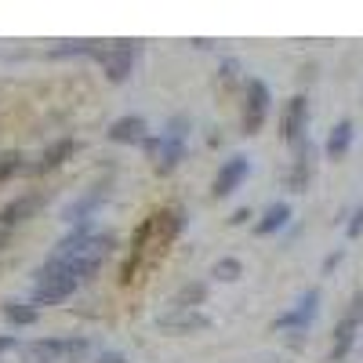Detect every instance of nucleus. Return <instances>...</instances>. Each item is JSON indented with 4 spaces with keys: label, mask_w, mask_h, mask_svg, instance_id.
<instances>
[{
    "label": "nucleus",
    "mask_w": 363,
    "mask_h": 363,
    "mask_svg": "<svg viewBox=\"0 0 363 363\" xmlns=\"http://www.w3.org/2000/svg\"><path fill=\"white\" fill-rule=\"evenodd\" d=\"M186 131H189V116H171L167 131L160 135V153L153 160L157 174H171L182 164V157H186Z\"/></svg>",
    "instance_id": "obj_1"
},
{
    "label": "nucleus",
    "mask_w": 363,
    "mask_h": 363,
    "mask_svg": "<svg viewBox=\"0 0 363 363\" xmlns=\"http://www.w3.org/2000/svg\"><path fill=\"white\" fill-rule=\"evenodd\" d=\"M91 342L87 338H40L33 345H26L29 363H58V359H80L87 356Z\"/></svg>",
    "instance_id": "obj_2"
},
{
    "label": "nucleus",
    "mask_w": 363,
    "mask_h": 363,
    "mask_svg": "<svg viewBox=\"0 0 363 363\" xmlns=\"http://www.w3.org/2000/svg\"><path fill=\"white\" fill-rule=\"evenodd\" d=\"M37 287H33V306H58V301H66L77 287H80V280H73V277H66V272H55V269H44L40 265V272H37Z\"/></svg>",
    "instance_id": "obj_3"
},
{
    "label": "nucleus",
    "mask_w": 363,
    "mask_h": 363,
    "mask_svg": "<svg viewBox=\"0 0 363 363\" xmlns=\"http://www.w3.org/2000/svg\"><path fill=\"white\" fill-rule=\"evenodd\" d=\"M316 316H320V291L309 287L287 313H280L277 320H272V330H306Z\"/></svg>",
    "instance_id": "obj_4"
},
{
    "label": "nucleus",
    "mask_w": 363,
    "mask_h": 363,
    "mask_svg": "<svg viewBox=\"0 0 363 363\" xmlns=\"http://www.w3.org/2000/svg\"><path fill=\"white\" fill-rule=\"evenodd\" d=\"M269 102H272V95H269L265 80L251 77L247 80V102H244V135H258L262 131L265 116H269Z\"/></svg>",
    "instance_id": "obj_5"
},
{
    "label": "nucleus",
    "mask_w": 363,
    "mask_h": 363,
    "mask_svg": "<svg viewBox=\"0 0 363 363\" xmlns=\"http://www.w3.org/2000/svg\"><path fill=\"white\" fill-rule=\"evenodd\" d=\"M135 58H138V44H109V48L99 51V62H102V69L113 84H124L131 77Z\"/></svg>",
    "instance_id": "obj_6"
},
{
    "label": "nucleus",
    "mask_w": 363,
    "mask_h": 363,
    "mask_svg": "<svg viewBox=\"0 0 363 363\" xmlns=\"http://www.w3.org/2000/svg\"><path fill=\"white\" fill-rule=\"evenodd\" d=\"M306 128H309V99L306 95H294L287 106H284V116H280V135H284V142H291V145H301L309 135H306Z\"/></svg>",
    "instance_id": "obj_7"
},
{
    "label": "nucleus",
    "mask_w": 363,
    "mask_h": 363,
    "mask_svg": "<svg viewBox=\"0 0 363 363\" xmlns=\"http://www.w3.org/2000/svg\"><path fill=\"white\" fill-rule=\"evenodd\" d=\"M247 174H251V160L236 153V157H229V160L218 167V174H215V186H211V193H215V196L222 200V196L236 193V189H240V182H244Z\"/></svg>",
    "instance_id": "obj_8"
},
{
    "label": "nucleus",
    "mask_w": 363,
    "mask_h": 363,
    "mask_svg": "<svg viewBox=\"0 0 363 363\" xmlns=\"http://www.w3.org/2000/svg\"><path fill=\"white\" fill-rule=\"evenodd\" d=\"M40 203H44V196H40V193H26V196H15L11 203H4V207H0V229H4V233H11V229H15V225H22L26 218H33Z\"/></svg>",
    "instance_id": "obj_9"
},
{
    "label": "nucleus",
    "mask_w": 363,
    "mask_h": 363,
    "mask_svg": "<svg viewBox=\"0 0 363 363\" xmlns=\"http://www.w3.org/2000/svg\"><path fill=\"white\" fill-rule=\"evenodd\" d=\"M149 124L138 116V113H128V116H120V120H113L109 124V131H106V138L109 142H116V145H131V142H145L149 135Z\"/></svg>",
    "instance_id": "obj_10"
},
{
    "label": "nucleus",
    "mask_w": 363,
    "mask_h": 363,
    "mask_svg": "<svg viewBox=\"0 0 363 363\" xmlns=\"http://www.w3.org/2000/svg\"><path fill=\"white\" fill-rule=\"evenodd\" d=\"M77 149H80L77 138H55V142L44 149V153H40V160L29 167V171H33V174H48V171H55V167H62V164L77 153Z\"/></svg>",
    "instance_id": "obj_11"
},
{
    "label": "nucleus",
    "mask_w": 363,
    "mask_h": 363,
    "mask_svg": "<svg viewBox=\"0 0 363 363\" xmlns=\"http://www.w3.org/2000/svg\"><path fill=\"white\" fill-rule=\"evenodd\" d=\"M352 138H356V124L345 116V120H338L335 128H330V135H327V142H323V153H327V160H342L349 149H352Z\"/></svg>",
    "instance_id": "obj_12"
},
{
    "label": "nucleus",
    "mask_w": 363,
    "mask_h": 363,
    "mask_svg": "<svg viewBox=\"0 0 363 363\" xmlns=\"http://www.w3.org/2000/svg\"><path fill=\"white\" fill-rule=\"evenodd\" d=\"M309 178H313V142L306 138V142L298 145V160L291 164V174H287V189H291V193H306Z\"/></svg>",
    "instance_id": "obj_13"
},
{
    "label": "nucleus",
    "mask_w": 363,
    "mask_h": 363,
    "mask_svg": "<svg viewBox=\"0 0 363 363\" xmlns=\"http://www.w3.org/2000/svg\"><path fill=\"white\" fill-rule=\"evenodd\" d=\"M157 327L160 330H203V327H211V320L196 309H171L167 316L157 320Z\"/></svg>",
    "instance_id": "obj_14"
},
{
    "label": "nucleus",
    "mask_w": 363,
    "mask_h": 363,
    "mask_svg": "<svg viewBox=\"0 0 363 363\" xmlns=\"http://www.w3.org/2000/svg\"><path fill=\"white\" fill-rule=\"evenodd\" d=\"M287 222H291V203H287V200L269 203V207H265V215L255 222V236H272V233H280Z\"/></svg>",
    "instance_id": "obj_15"
},
{
    "label": "nucleus",
    "mask_w": 363,
    "mask_h": 363,
    "mask_svg": "<svg viewBox=\"0 0 363 363\" xmlns=\"http://www.w3.org/2000/svg\"><path fill=\"white\" fill-rule=\"evenodd\" d=\"M106 193H109L106 186H95L91 193H84V196H80L77 203H69L62 218H66L69 225H77V222H91V211H95V207H99V203L106 200Z\"/></svg>",
    "instance_id": "obj_16"
},
{
    "label": "nucleus",
    "mask_w": 363,
    "mask_h": 363,
    "mask_svg": "<svg viewBox=\"0 0 363 363\" xmlns=\"http://www.w3.org/2000/svg\"><path fill=\"white\" fill-rule=\"evenodd\" d=\"M356 330H359V320L352 316H342V323L335 327V345H330V359H345L356 345Z\"/></svg>",
    "instance_id": "obj_17"
},
{
    "label": "nucleus",
    "mask_w": 363,
    "mask_h": 363,
    "mask_svg": "<svg viewBox=\"0 0 363 363\" xmlns=\"http://www.w3.org/2000/svg\"><path fill=\"white\" fill-rule=\"evenodd\" d=\"M4 320L15 327H33L40 320V313L33 301H4Z\"/></svg>",
    "instance_id": "obj_18"
},
{
    "label": "nucleus",
    "mask_w": 363,
    "mask_h": 363,
    "mask_svg": "<svg viewBox=\"0 0 363 363\" xmlns=\"http://www.w3.org/2000/svg\"><path fill=\"white\" fill-rule=\"evenodd\" d=\"M203 294H207V287L203 284H193V287H182L174 298H171V309H196L200 301H203Z\"/></svg>",
    "instance_id": "obj_19"
},
{
    "label": "nucleus",
    "mask_w": 363,
    "mask_h": 363,
    "mask_svg": "<svg viewBox=\"0 0 363 363\" xmlns=\"http://www.w3.org/2000/svg\"><path fill=\"white\" fill-rule=\"evenodd\" d=\"M215 277L225 280V284H233V280L244 277V265H240V258H218L215 262Z\"/></svg>",
    "instance_id": "obj_20"
},
{
    "label": "nucleus",
    "mask_w": 363,
    "mask_h": 363,
    "mask_svg": "<svg viewBox=\"0 0 363 363\" xmlns=\"http://www.w3.org/2000/svg\"><path fill=\"white\" fill-rule=\"evenodd\" d=\"M22 167H26V164H22V153H18V149H8V153H0V182L15 178Z\"/></svg>",
    "instance_id": "obj_21"
},
{
    "label": "nucleus",
    "mask_w": 363,
    "mask_h": 363,
    "mask_svg": "<svg viewBox=\"0 0 363 363\" xmlns=\"http://www.w3.org/2000/svg\"><path fill=\"white\" fill-rule=\"evenodd\" d=\"M345 236H349V240H359V236H363V203L352 211V218H349V225H345Z\"/></svg>",
    "instance_id": "obj_22"
},
{
    "label": "nucleus",
    "mask_w": 363,
    "mask_h": 363,
    "mask_svg": "<svg viewBox=\"0 0 363 363\" xmlns=\"http://www.w3.org/2000/svg\"><path fill=\"white\" fill-rule=\"evenodd\" d=\"M345 316H352V320H359V323H363V291H356V294H352L349 313H345Z\"/></svg>",
    "instance_id": "obj_23"
},
{
    "label": "nucleus",
    "mask_w": 363,
    "mask_h": 363,
    "mask_svg": "<svg viewBox=\"0 0 363 363\" xmlns=\"http://www.w3.org/2000/svg\"><path fill=\"white\" fill-rule=\"evenodd\" d=\"M247 218H255V215H251V207H240V211H233V218H229V225H244Z\"/></svg>",
    "instance_id": "obj_24"
},
{
    "label": "nucleus",
    "mask_w": 363,
    "mask_h": 363,
    "mask_svg": "<svg viewBox=\"0 0 363 363\" xmlns=\"http://www.w3.org/2000/svg\"><path fill=\"white\" fill-rule=\"evenodd\" d=\"M342 258H345V251H335V255H327V258H323V272H330V269H335V265H338Z\"/></svg>",
    "instance_id": "obj_25"
},
{
    "label": "nucleus",
    "mask_w": 363,
    "mask_h": 363,
    "mask_svg": "<svg viewBox=\"0 0 363 363\" xmlns=\"http://www.w3.org/2000/svg\"><path fill=\"white\" fill-rule=\"evenodd\" d=\"M95 363H131V359H124V356H120V352H102Z\"/></svg>",
    "instance_id": "obj_26"
},
{
    "label": "nucleus",
    "mask_w": 363,
    "mask_h": 363,
    "mask_svg": "<svg viewBox=\"0 0 363 363\" xmlns=\"http://www.w3.org/2000/svg\"><path fill=\"white\" fill-rule=\"evenodd\" d=\"M222 77H225V80H233V77H236V62H233V58H225V66H222Z\"/></svg>",
    "instance_id": "obj_27"
},
{
    "label": "nucleus",
    "mask_w": 363,
    "mask_h": 363,
    "mask_svg": "<svg viewBox=\"0 0 363 363\" xmlns=\"http://www.w3.org/2000/svg\"><path fill=\"white\" fill-rule=\"evenodd\" d=\"M15 349V335H0V352H8Z\"/></svg>",
    "instance_id": "obj_28"
},
{
    "label": "nucleus",
    "mask_w": 363,
    "mask_h": 363,
    "mask_svg": "<svg viewBox=\"0 0 363 363\" xmlns=\"http://www.w3.org/2000/svg\"><path fill=\"white\" fill-rule=\"evenodd\" d=\"M4 247H8V233H4V229H0V251H4Z\"/></svg>",
    "instance_id": "obj_29"
}]
</instances>
